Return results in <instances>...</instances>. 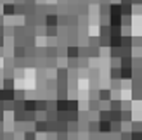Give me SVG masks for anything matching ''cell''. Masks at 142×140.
<instances>
[{
  "instance_id": "obj_2",
  "label": "cell",
  "mask_w": 142,
  "mask_h": 140,
  "mask_svg": "<svg viewBox=\"0 0 142 140\" xmlns=\"http://www.w3.org/2000/svg\"><path fill=\"white\" fill-rule=\"evenodd\" d=\"M132 140H142V133H139V131L132 133Z\"/></svg>"
},
{
  "instance_id": "obj_1",
  "label": "cell",
  "mask_w": 142,
  "mask_h": 140,
  "mask_svg": "<svg viewBox=\"0 0 142 140\" xmlns=\"http://www.w3.org/2000/svg\"><path fill=\"white\" fill-rule=\"evenodd\" d=\"M99 128H101V131H109L111 130V121H101Z\"/></svg>"
},
{
  "instance_id": "obj_3",
  "label": "cell",
  "mask_w": 142,
  "mask_h": 140,
  "mask_svg": "<svg viewBox=\"0 0 142 140\" xmlns=\"http://www.w3.org/2000/svg\"><path fill=\"white\" fill-rule=\"evenodd\" d=\"M102 95H101V99H109V92H101Z\"/></svg>"
}]
</instances>
